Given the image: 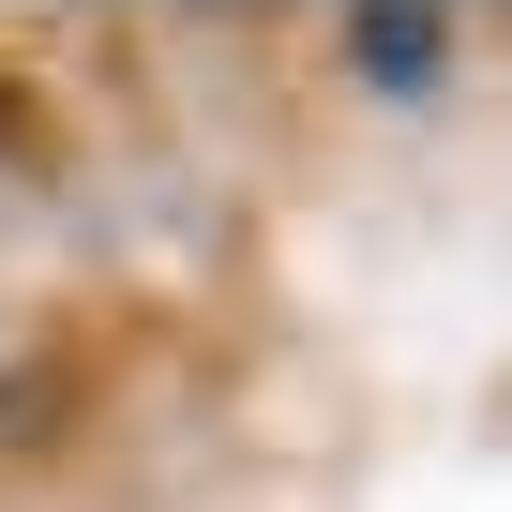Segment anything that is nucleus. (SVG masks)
Segmentation results:
<instances>
[{"label":"nucleus","mask_w":512,"mask_h":512,"mask_svg":"<svg viewBox=\"0 0 512 512\" xmlns=\"http://www.w3.org/2000/svg\"><path fill=\"white\" fill-rule=\"evenodd\" d=\"M437 46H452V16H347V61L392 91H437Z\"/></svg>","instance_id":"obj_1"}]
</instances>
